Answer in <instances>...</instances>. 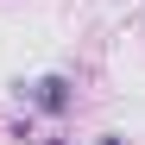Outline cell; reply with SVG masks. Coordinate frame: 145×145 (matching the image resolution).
I'll return each instance as SVG.
<instances>
[{
	"instance_id": "1",
	"label": "cell",
	"mask_w": 145,
	"mask_h": 145,
	"mask_svg": "<svg viewBox=\"0 0 145 145\" xmlns=\"http://www.w3.org/2000/svg\"><path fill=\"white\" fill-rule=\"evenodd\" d=\"M19 101H25V107H38V114H69L76 88H69L63 76H38V82H25V88H19Z\"/></svg>"
},
{
	"instance_id": "2",
	"label": "cell",
	"mask_w": 145,
	"mask_h": 145,
	"mask_svg": "<svg viewBox=\"0 0 145 145\" xmlns=\"http://www.w3.org/2000/svg\"><path fill=\"white\" fill-rule=\"evenodd\" d=\"M95 145H126V139H120V133H107V139H95Z\"/></svg>"
}]
</instances>
